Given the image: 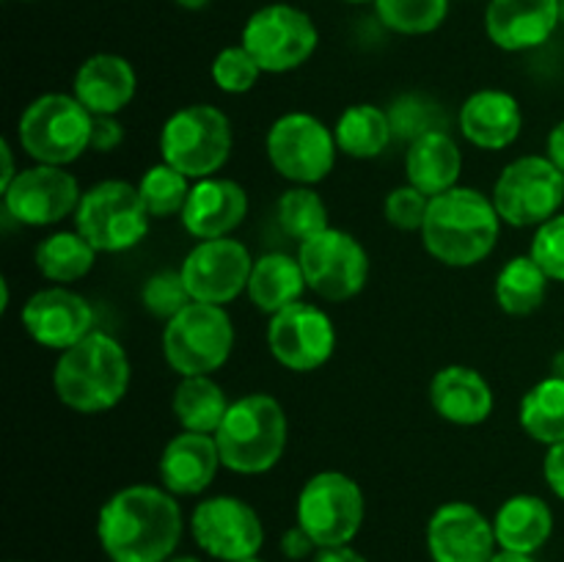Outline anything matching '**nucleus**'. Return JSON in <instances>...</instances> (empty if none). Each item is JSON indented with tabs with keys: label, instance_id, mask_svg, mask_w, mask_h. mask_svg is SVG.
Wrapping results in <instances>:
<instances>
[{
	"label": "nucleus",
	"instance_id": "nucleus-42",
	"mask_svg": "<svg viewBox=\"0 0 564 562\" xmlns=\"http://www.w3.org/2000/svg\"><path fill=\"white\" fill-rule=\"evenodd\" d=\"M124 141V127L116 116H94L91 149L94 152H113Z\"/></svg>",
	"mask_w": 564,
	"mask_h": 562
},
{
	"label": "nucleus",
	"instance_id": "nucleus-48",
	"mask_svg": "<svg viewBox=\"0 0 564 562\" xmlns=\"http://www.w3.org/2000/svg\"><path fill=\"white\" fill-rule=\"evenodd\" d=\"M490 562H538L532 554H516V551H499Z\"/></svg>",
	"mask_w": 564,
	"mask_h": 562
},
{
	"label": "nucleus",
	"instance_id": "nucleus-25",
	"mask_svg": "<svg viewBox=\"0 0 564 562\" xmlns=\"http://www.w3.org/2000/svg\"><path fill=\"white\" fill-rule=\"evenodd\" d=\"M523 110L510 91L482 88L474 91L460 108V132L468 143L488 152L512 147L521 136Z\"/></svg>",
	"mask_w": 564,
	"mask_h": 562
},
{
	"label": "nucleus",
	"instance_id": "nucleus-19",
	"mask_svg": "<svg viewBox=\"0 0 564 562\" xmlns=\"http://www.w3.org/2000/svg\"><path fill=\"white\" fill-rule=\"evenodd\" d=\"M22 328L36 345L64 353L94 331V309L80 292L64 284L33 292L22 306Z\"/></svg>",
	"mask_w": 564,
	"mask_h": 562
},
{
	"label": "nucleus",
	"instance_id": "nucleus-4",
	"mask_svg": "<svg viewBox=\"0 0 564 562\" xmlns=\"http://www.w3.org/2000/svg\"><path fill=\"white\" fill-rule=\"evenodd\" d=\"M286 413L270 395H246L235 400L220 422L215 441L220 463L235 474H264L284 457Z\"/></svg>",
	"mask_w": 564,
	"mask_h": 562
},
{
	"label": "nucleus",
	"instance_id": "nucleus-36",
	"mask_svg": "<svg viewBox=\"0 0 564 562\" xmlns=\"http://www.w3.org/2000/svg\"><path fill=\"white\" fill-rule=\"evenodd\" d=\"M191 187L193 180H187L182 171H176L169 163H158L152 169H147L141 182H138V193H141L143 204H147L152 218L182 215L187 196H191Z\"/></svg>",
	"mask_w": 564,
	"mask_h": 562
},
{
	"label": "nucleus",
	"instance_id": "nucleus-44",
	"mask_svg": "<svg viewBox=\"0 0 564 562\" xmlns=\"http://www.w3.org/2000/svg\"><path fill=\"white\" fill-rule=\"evenodd\" d=\"M543 477L549 483V488L554 490V496H560L564 501V441L551 444L549 452H545Z\"/></svg>",
	"mask_w": 564,
	"mask_h": 562
},
{
	"label": "nucleus",
	"instance_id": "nucleus-21",
	"mask_svg": "<svg viewBox=\"0 0 564 562\" xmlns=\"http://www.w3.org/2000/svg\"><path fill=\"white\" fill-rule=\"evenodd\" d=\"M248 215V193L226 176H207L193 182L191 196L182 209V226L196 240L229 237Z\"/></svg>",
	"mask_w": 564,
	"mask_h": 562
},
{
	"label": "nucleus",
	"instance_id": "nucleus-34",
	"mask_svg": "<svg viewBox=\"0 0 564 562\" xmlns=\"http://www.w3.org/2000/svg\"><path fill=\"white\" fill-rule=\"evenodd\" d=\"M275 220H279L281 231L292 237L297 246L330 226L328 207H325L323 196L308 185H295L286 193H281L279 202H275Z\"/></svg>",
	"mask_w": 564,
	"mask_h": 562
},
{
	"label": "nucleus",
	"instance_id": "nucleus-24",
	"mask_svg": "<svg viewBox=\"0 0 564 562\" xmlns=\"http://www.w3.org/2000/svg\"><path fill=\"white\" fill-rule=\"evenodd\" d=\"M430 402L441 419L460 428L488 422L494 413V389L474 367L449 364L430 380Z\"/></svg>",
	"mask_w": 564,
	"mask_h": 562
},
{
	"label": "nucleus",
	"instance_id": "nucleus-26",
	"mask_svg": "<svg viewBox=\"0 0 564 562\" xmlns=\"http://www.w3.org/2000/svg\"><path fill=\"white\" fill-rule=\"evenodd\" d=\"M463 171V152L455 138L444 130L422 132L408 143L405 152V176L408 185L422 191L424 196H441V193L457 187Z\"/></svg>",
	"mask_w": 564,
	"mask_h": 562
},
{
	"label": "nucleus",
	"instance_id": "nucleus-49",
	"mask_svg": "<svg viewBox=\"0 0 564 562\" xmlns=\"http://www.w3.org/2000/svg\"><path fill=\"white\" fill-rule=\"evenodd\" d=\"M551 375H556V378H564V350L556 353V356L551 358Z\"/></svg>",
	"mask_w": 564,
	"mask_h": 562
},
{
	"label": "nucleus",
	"instance_id": "nucleus-32",
	"mask_svg": "<svg viewBox=\"0 0 564 562\" xmlns=\"http://www.w3.org/2000/svg\"><path fill=\"white\" fill-rule=\"evenodd\" d=\"M549 275L532 257H512L496 275V303L512 317L534 314L549 292Z\"/></svg>",
	"mask_w": 564,
	"mask_h": 562
},
{
	"label": "nucleus",
	"instance_id": "nucleus-11",
	"mask_svg": "<svg viewBox=\"0 0 564 562\" xmlns=\"http://www.w3.org/2000/svg\"><path fill=\"white\" fill-rule=\"evenodd\" d=\"M268 160L284 180L295 185H317L334 171L336 147L334 130L317 116L292 110V114L279 116L270 125L268 138H264Z\"/></svg>",
	"mask_w": 564,
	"mask_h": 562
},
{
	"label": "nucleus",
	"instance_id": "nucleus-12",
	"mask_svg": "<svg viewBox=\"0 0 564 562\" xmlns=\"http://www.w3.org/2000/svg\"><path fill=\"white\" fill-rule=\"evenodd\" d=\"M317 25L306 11L290 3H270L248 17L240 44L262 72L281 75L306 64L317 50Z\"/></svg>",
	"mask_w": 564,
	"mask_h": 562
},
{
	"label": "nucleus",
	"instance_id": "nucleus-47",
	"mask_svg": "<svg viewBox=\"0 0 564 562\" xmlns=\"http://www.w3.org/2000/svg\"><path fill=\"white\" fill-rule=\"evenodd\" d=\"M0 158H3V171H0V191H6V187L14 182V176L20 174V171L14 169V154H11L9 141H0Z\"/></svg>",
	"mask_w": 564,
	"mask_h": 562
},
{
	"label": "nucleus",
	"instance_id": "nucleus-10",
	"mask_svg": "<svg viewBox=\"0 0 564 562\" xmlns=\"http://www.w3.org/2000/svg\"><path fill=\"white\" fill-rule=\"evenodd\" d=\"M494 207L516 229L543 226L560 215L564 204V174L545 154H523L501 169L494 185Z\"/></svg>",
	"mask_w": 564,
	"mask_h": 562
},
{
	"label": "nucleus",
	"instance_id": "nucleus-22",
	"mask_svg": "<svg viewBox=\"0 0 564 562\" xmlns=\"http://www.w3.org/2000/svg\"><path fill=\"white\" fill-rule=\"evenodd\" d=\"M224 466L215 435L182 430L160 452V483L174 496H198L213 485L215 474Z\"/></svg>",
	"mask_w": 564,
	"mask_h": 562
},
{
	"label": "nucleus",
	"instance_id": "nucleus-37",
	"mask_svg": "<svg viewBox=\"0 0 564 562\" xmlns=\"http://www.w3.org/2000/svg\"><path fill=\"white\" fill-rule=\"evenodd\" d=\"M209 75H213V83L220 91L246 94L257 86L262 66L253 61V55L242 44H231V47H224L215 55Z\"/></svg>",
	"mask_w": 564,
	"mask_h": 562
},
{
	"label": "nucleus",
	"instance_id": "nucleus-27",
	"mask_svg": "<svg viewBox=\"0 0 564 562\" xmlns=\"http://www.w3.org/2000/svg\"><path fill=\"white\" fill-rule=\"evenodd\" d=\"M494 532L499 551L538 554L554 534V512L534 494H516L496 510Z\"/></svg>",
	"mask_w": 564,
	"mask_h": 562
},
{
	"label": "nucleus",
	"instance_id": "nucleus-52",
	"mask_svg": "<svg viewBox=\"0 0 564 562\" xmlns=\"http://www.w3.org/2000/svg\"><path fill=\"white\" fill-rule=\"evenodd\" d=\"M240 562H264V560L257 554V556H248V560H240Z\"/></svg>",
	"mask_w": 564,
	"mask_h": 562
},
{
	"label": "nucleus",
	"instance_id": "nucleus-40",
	"mask_svg": "<svg viewBox=\"0 0 564 562\" xmlns=\"http://www.w3.org/2000/svg\"><path fill=\"white\" fill-rule=\"evenodd\" d=\"M430 196L416 191L413 185H400L386 196L383 215L394 229L400 231H422L424 218H427Z\"/></svg>",
	"mask_w": 564,
	"mask_h": 562
},
{
	"label": "nucleus",
	"instance_id": "nucleus-6",
	"mask_svg": "<svg viewBox=\"0 0 564 562\" xmlns=\"http://www.w3.org/2000/svg\"><path fill=\"white\" fill-rule=\"evenodd\" d=\"M94 116L75 94H42L22 110L17 141L25 154L44 165H69L91 149Z\"/></svg>",
	"mask_w": 564,
	"mask_h": 562
},
{
	"label": "nucleus",
	"instance_id": "nucleus-45",
	"mask_svg": "<svg viewBox=\"0 0 564 562\" xmlns=\"http://www.w3.org/2000/svg\"><path fill=\"white\" fill-rule=\"evenodd\" d=\"M312 562H367V556L352 545H328V549H317Z\"/></svg>",
	"mask_w": 564,
	"mask_h": 562
},
{
	"label": "nucleus",
	"instance_id": "nucleus-35",
	"mask_svg": "<svg viewBox=\"0 0 564 562\" xmlns=\"http://www.w3.org/2000/svg\"><path fill=\"white\" fill-rule=\"evenodd\" d=\"M378 20L402 36H424L444 25L449 0H375Z\"/></svg>",
	"mask_w": 564,
	"mask_h": 562
},
{
	"label": "nucleus",
	"instance_id": "nucleus-30",
	"mask_svg": "<svg viewBox=\"0 0 564 562\" xmlns=\"http://www.w3.org/2000/svg\"><path fill=\"white\" fill-rule=\"evenodd\" d=\"M229 406L231 402L226 400L224 389H220L218 380H213V375L182 378L174 389V400H171V411H174L182 430L207 435L218 433Z\"/></svg>",
	"mask_w": 564,
	"mask_h": 562
},
{
	"label": "nucleus",
	"instance_id": "nucleus-15",
	"mask_svg": "<svg viewBox=\"0 0 564 562\" xmlns=\"http://www.w3.org/2000/svg\"><path fill=\"white\" fill-rule=\"evenodd\" d=\"M268 347L281 367L292 372H314L328 364L336 350L334 320L314 303H292L270 317Z\"/></svg>",
	"mask_w": 564,
	"mask_h": 562
},
{
	"label": "nucleus",
	"instance_id": "nucleus-18",
	"mask_svg": "<svg viewBox=\"0 0 564 562\" xmlns=\"http://www.w3.org/2000/svg\"><path fill=\"white\" fill-rule=\"evenodd\" d=\"M433 562H490L499 554L494 521L471 501H446L427 521Z\"/></svg>",
	"mask_w": 564,
	"mask_h": 562
},
{
	"label": "nucleus",
	"instance_id": "nucleus-31",
	"mask_svg": "<svg viewBox=\"0 0 564 562\" xmlns=\"http://www.w3.org/2000/svg\"><path fill=\"white\" fill-rule=\"evenodd\" d=\"M97 248L77 229L53 231V235H47L36 246L33 262H36V270L44 279L66 287L91 273L94 262H97Z\"/></svg>",
	"mask_w": 564,
	"mask_h": 562
},
{
	"label": "nucleus",
	"instance_id": "nucleus-13",
	"mask_svg": "<svg viewBox=\"0 0 564 562\" xmlns=\"http://www.w3.org/2000/svg\"><path fill=\"white\" fill-rule=\"evenodd\" d=\"M308 290L328 303L356 298L369 281V253L350 231L328 226L297 248Z\"/></svg>",
	"mask_w": 564,
	"mask_h": 562
},
{
	"label": "nucleus",
	"instance_id": "nucleus-38",
	"mask_svg": "<svg viewBox=\"0 0 564 562\" xmlns=\"http://www.w3.org/2000/svg\"><path fill=\"white\" fill-rule=\"evenodd\" d=\"M191 292H187L185 281H182L180 270H160V273L149 275L147 284L141 290V303L149 314L163 317L169 323L176 312L191 303Z\"/></svg>",
	"mask_w": 564,
	"mask_h": 562
},
{
	"label": "nucleus",
	"instance_id": "nucleus-9",
	"mask_svg": "<svg viewBox=\"0 0 564 562\" xmlns=\"http://www.w3.org/2000/svg\"><path fill=\"white\" fill-rule=\"evenodd\" d=\"M364 516H367V501L361 485L345 472L334 468L317 472L297 494L295 523L306 529L317 549L350 545L361 532Z\"/></svg>",
	"mask_w": 564,
	"mask_h": 562
},
{
	"label": "nucleus",
	"instance_id": "nucleus-51",
	"mask_svg": "<svg viewBox=\"0 0 564 562\" xmlns=\"http://www.w3.org/2000/svg\"><path fill=\"white\" fill-rule=\"evenodd\" d=\"M169 562H202L198 556H191V554H180V556H171Z\"/></svg>",
	"mask_w": 564,
	"mask_h": 562
},
{
	"label": "nucleus",
	"instance_id": "nucleus-7",
	"mask_svg": "<svg viewBox=\"0 0 564 562\" xmlns=\"http://www.w3.org/2000/svg\"><path fill=\"white\" fill-rule=\"evenodd\" d=\"M231 347L235 325L218 303L191 301L163 328V356L182 378L218 372L229 361Z\"/></svg>",
	"mask_w": 564,
	"mask_h": 562
},
{
	"label": "nucleus",
	"instance_id": "nucleus-3",
	"mask_svg": "<svg viewBox=\"0 0 564 562\" xmlns=\"http://www.w3.org/2000/svg\"><path fill=\"white\" fill-rule=\"evenodd\" d=\"M55 397L77 413H105L124 400L130 389V358L105 331H91L66 347L53 369Z\"/></svg>",
	"mask_w": 564,
	"mask_h": 562
},
{
	"label": "nucleus",
	"instance_id": "nucleus-17",
	"mask_svg": "<svg viewBox=\"0 0 564 562\" xmlns=\"http://www.w3.org/2000/svg\"><path fill=\"white\" fill-rule=\"evenodd\" d=\"M0 196L6 215L17 224L53 226L77 213L83 191L64 165L36 163L22 169Z\"/></svg>",
	"mask_w": 564,
	"mask_h": 562
},
{
	"label": "nucleus",
	"instance_id": "nucleus-33",
	"mask_svg": "<svg viewBox=\"0 0 564 562\" xmlns=\"http://www.w3.org/2000/svg\"><path fill=\"white\" fill-rule=\"evenodd\" d=\"M518 419L523 433L540 444L551 446L564 441V378L551 375L534 383L523 395Z\"/></svg>",
	"mask_w": 564,
	"mask_h": 562
},
{
	"label": "nucleus",
	"instance_id": "nucleus-5",
	"mask_svg": "<svg viewBox=\"0 0 564 562\" xmlns=\"http://www.w3.org/2000/svg\"><path fill=\"white\" fill-rule=\"evenodd\" d=\"M231 121L215 105H185L165 119L160 130L163 163L174 165L187 180L215 176L231 154Z\"/></svg>",
	"mask_w": 564,
	"mask_h": 562
},
{
	"label": "nucleus",
	"instance_id": "nucleus-28",
	"mask_svg": "<svg viewBox=\"0 0 564 562\" xmlns=\"http://www.w3.org/2000/svg\"><path fill=\"white\" fill-rule=\"evenodd\" d=\"M308 290L306 275H303L297 257L290 253H264V257L253 259L251 279H248V298L253 306L264 314H279L281 309L292 306V303L303 301V292Z\"/></svg>",
	"mask_w": 564,
	"mask_h": 562
},
{
	"label": "nucleus",
	"instance_id": "nucleus-23",
	"mask_svg": "<svg viewBox=\"0 0 564 562\" xmlns=\"http://www.w3.org/2000/svg\"><path fill=\"white\" fill-rule=\"evenodd\" d=\"M138 91V75L124 55L97 53L75 72L72 94L91 116H119Z\"/></svg>",
	"mask_w": 564,
	"mask_h": 562
},
{
	"label": "nucleus",
	"instance_id": "nucleus-8",
	"mask_svg": "<svg viewBox=\"0 0 564 562\" xmlns=\"http://www.w3.org/2000/svg\"><path fill=\"white\" fill-rule=\"evenodd\" d=\"M152 215L138 185L124 180H105L83 191L75 213V229L99 253H121L147 237Z\"/></svg>",
	"mask_w": 564,
	"mask_h": 562
},
{
	"label": "nucleus",
	"instance_id": "nucleus-41",
	"mask_svg": "<svg viewBox=\"0 0 564 562\" xmlns=\"http://www.w3.org/2000/svg\"><path fill=\"white\" fill-rule=\"evenodd\" d=\"M391 125H394V136H408L413 141L422 132L435 130L441 127L438 121L433 119V110L430 105L422 102V97H405L400 102H394V108L389 110Z\"/></svg>",
	"mask_w": 564,
	"mask_h": 562
},
{
	"label": "nucleus",
	"instance_id": "nucleus-1",
	"mask_svg": "<svg viewBox=\"0 0 564 562\" xmlns=\"http://www.w3.org/2000/svg\"><path fill=\"white\" fill-rule=\"evenodd\" d=\"M182 529L176 496L154 485L116 490L97 516V538L110 562H169Z\"/></svg>",
	"mask_w": 564,
	"mask_h": 562
},
{
	"label": "nucleus",
	"instance_id": "nucleus-14",
	"mask_svg": "<svg viewBox=\"0 0 564 562\" xmlns=\"http://www.w3.org/2000/svg\"><path fill=\"white\" fill-rule=\"evenodd\" d=\"M191 534L204 554L220 562L257 556L264 545V523L248 501L237 496H209L191 516Z\"/></svg>",
	"mask_w": 564,
	"mask_h": 562
},
{
	"label": "nucleus",
	"instance_id": "nucleus-39",
	"mask_svg": "<svg viewBox=\"0 0 564 562\" xmlns=\"http://www.w3.org/2000/svg\"><path fill=\"white\" fill-rule=\"evenodd\" d=\"M529 257L545 270L551 281L564 284V215H554L543 226H538Z\"/></svg>",
	"mask_w": 564,
	"mask_h": 562
},
{
	"label": "nucleus",
	"instance_id": "nucleus-29",
	"mask_svg": "<svg viewBox=\"0 0 564 562\" xmlns=\"http://www.w3.org/2000/svg\"><path fill=\"white\" fill-rule=\"evenodd\" d=\"M334 138L339 152L347 158L372 160L389 149L391 138H394V125H391L389 110L358 102L341 110L334 125Z\"/></svg>",
	"mask_w": 564,
	"mask_h": 562
},
{
	"label": "nucleus",
	"instance_id": "nucleus-53",
	"mask_svg": "<svg viewBox=\"0 0 564 562\" xmlns=\"http://www.w3.org/2000/svg\"><path fill=\"white\" fill-rule=\"evenodd\" d=\"M347 3H375V0H347Z\"/></svg>",
	"mask_w": 564,
	"mask_h": 562
},
{
	"label": "nucleus",
	"instance_id": "nucleus-20",
	"mask_svg": "<svg viewBox=\"0 0 564 562\" xmlns=\"http://www.w3.org/2000/svg\"><path fill=\"white\" fill-rule=\"evenodd\" d=\"M562 22V0H488L485 31L499 50L523 53L551 39Z\"/></svg>",
	"mask_w": 564,
	"mask_h": 562
},
{
	"label": "nucleus",
	"instance_id": "nucleus-46",
	"mask_svg": "<svg viewBox=\"0 0 564 562\" xmlns=\"http://www.w3.org/2000/svg\"><path fill=\"white\" fill-rule=\"evenodd\" d=\"M545 158L556 165L564 174V119L556 121L549 132V141H545Z\"/></svg>",
	"mask_w": 564,
	"mask_h": 562
},
{
	"label": "nucleus",
	"instance_id": "nucleus-2",
	"mask_svg": "<svg viewBox=\"0 0 564 562\" xmlns=\"http://www.w3.org/2000/svg\"><path fill=\"white\" fill-rule=\"evenodd\" d=\"M505 220L494 207V198L477 187L457 185L430 198L427 218L422 226V242L433 259L449 268H471L499 242Z\"/></svg>",
	"mask_w": 564,
	"mask_h": 562
},
{
	"label": "nucleus",
	"instance_id": "nucleus-16",
	"mask_svg": "<svg viewBox=\"0 0 564 562\" xmlns=\"http://www.w3.org/2000/svg\"><path fill=\"white\" fill-rule=\"evenodd\" d=\"M253 259L251 251L235 237L198 240L180 264L182 281L193 301L198 303H231L248 290Z\"/></svg>",
	"mask_w": 564,
	"mask_h": 562
},
{
	"label": "nucleus",
	"instance_id": "nucleus-50",
	"mask_svg": "<svg viewBox=\"0 0 564 562\" xmlns=\"http://www.w3.org/2000/svg\"><path fill=\"white\" fill-rule=\"evenodd\" d=\"M176 3H180L182 9H187V11H198V9H204L209 0H176Z\"/></svg>",
	"mask_w": 564,
	"mask_h": 562
},
{
	"label": "nucleus",
	"instance_id": "nucleus-43",
	"mask_svg": "<svg viewBox=\"0 0 564 562\" xmlns=\"http://www.w3.org/2000/svg\"><path fill=\"white\" fill-rule=\"evenodd\" d=\"M281 554L292 562H301L306 560V556L317 554V543L308 538L306 529H301L295 523V527H290L284 534H281Z\"/></svg>",
	"mask_w": 564,
	"mask_h": 562
}]
</instances>
